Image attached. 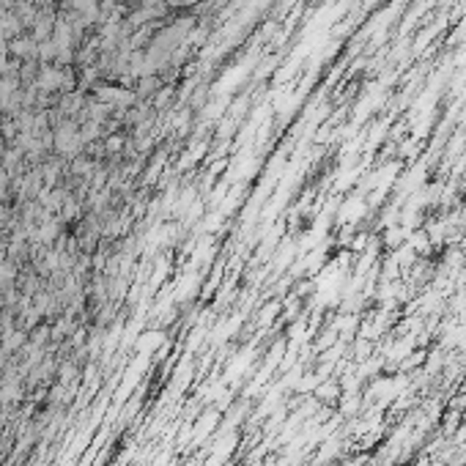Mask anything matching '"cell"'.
<instances>
[{"label": "cell", "instance_id": "1", "mask_svg": "<svg viewBox=\"0 0 466 466\" xmlns=\"http://www.w3.org/2000/svg\"><path fill=\"white\" fill-rule=\"evenodd\" d=\"M36 85H39V88H44V91L58 88L60 85V71L58 69H53V66H44V69H42V74H39V80H36Z\"/></svg>", "mask_w": 466, "mask_h": 466}]
</instances>
